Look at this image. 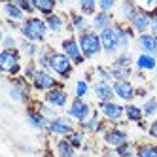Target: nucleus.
Instances as JSON below:
<instances>
[{
  "label": "nucleus",
  "instance_id": "41",
  "mask_svg": "<svg viewBox=\"0 0 157 157\" xmlns=\"http://www.w3.org/2000/svg\"><path fill=\"white\" fill-rule=\"evenodd\" d=\"M40 112H42V116L44 117H48L49 121L51 119H55V117H59V114H57V108H53V106H49V104H46V102H44V100H42V102H38V104H34Z\"/></svg>",
  "mask_w": 157,
  "mask_h": 157
},
{
  "label": "nucleus",
  "instance_id": "10",
  "mask_svg": "<svg viewBox=\"0 0 157 157\" xmlns=\"http://www.w3.org/2000/svg\"><path fill=\"white\" fill-rule=\"evenodd\" d=\"M98 112L102 116V119H106L112 125H117L121 117H125V104L116 102V100H112V102H98Z\"/></svg>",
  "mask_w": 157,
  "mask_h": 157
},
{
  "label": "nucleus",
  "instance_id": "22",
  "mask_svg": "<svg viewBox=\"0 0 157 157\" xmlns=\"http://www.w3.org/2000/svg\"><path fill=\"white\" fill-rule=\"evenodd\" d=\"M91 25H93V30L95 32H102L106 29H112L116 25V17L112 15V13H102V12H98L95 17H91Z\"/></svg>",
  "mask_w": 157,
  "mask_h": 157
},
{
  "label": "nucleus",
  "instance_id": "12",
  "mask_svg": "<svg viewBox=\"0 0 157 157\" xmlns=\"http://www.w3.org/2000/svg\"><path fill=\"white\" fill-rule=\"evenodd\" d=\"M116 34H117V44H119V53L123 51H129L131 44L136 40V32H134L127 23H123V21H116Z\"/></svg>",
  "mask_w": 157,
  "mask_h": 157
},
{
  "label": "nucleus",
  "instance_id": "8",
  "mask_svg": "<svg viewBox=\"0 0 157 157\" xmlns=\"http://www.w3.org/2000/svg\"><path fill=\"white\" fill-rule=\"evenodd\" d=\"M93 114V106L87 102L85 98H72L70 106L66 108V116L70 119H74L76 123H82L85 119H89Z\"/></svg>",
  "mask_w": 157,
  "mask_h": 157
},
{
  "label": "nucleus",
  "instance_id": "7",
  "mask_svg": "<svg viewBox=\"0 0 157 157\" xmlns=\"http://www.w3.org/2000/svg\"><path fill=\"white\" fill-rule=\"evenodd\" d=\"M61 51L74 63V66H82L87 61L83 57V53H82L80 44H78V36H66V38H63L61 40Z\"/></svg>",
  "mask_w": 157,
  "mask_h": 157
},
{
  "label": "nucleus",
  "instance_id": "35",
  "mask_svg": "<svg viewBox=\"0 0 157 157\" xmlns=\"http://www.w3.org/2000/svg\"><path fill=\"white\" fill-rule=\"evenodd\" d=\"M51 51H53V48H49V46H42L40 55L36 57V64H38L40 70H49V57H51Z\"/></svg>",
  "mask_w": 157,
  "mask_h": 157
},
{
  "label": "nucleus",
  "instance_id": "46",
  "mask_svg": "<svg viewBox=\"0 0 157 157\" xmlns=\"http://www.w3.org/2000/svg\"><path fill=\"white\" fill-rule=\"evenodd\" d=\"M150 17H151V27H150V32L153 36H157V10H153V12L150 13Z\"/></svg>",
  "mask_w": 157,
  "mask_h": 157
},
{
  "label": "nucleus",
  "instance_id": "24",
  "mask_svg": "<svg viewBox=\"0 0 157 157\" xmlns=\"http://www.w3.org/2000/svg\"><path fill=\"white\" fill-rule=\"evenodd\" d=\"M100 123H102V116H100V112H98V110H93L91 117L85 119V121H82V123H78V129L83 131L85 134H87V132L97 134V131H98V127H100Z\"/></svg>",
  "mask_w": 157,
  "mask_h": 157
},
{
  "label": "nucleus",
  "instance_id": "53",
  "mask_svg": "<svg viewBox=\"0 0 157 157\" xmlns=\"http://www.w3.org/2000/svg\"><path fill=\"white\" fill-rule=\"evenodd\" d=\"M155 40H157V36H155Z\"/></svg>",
  "mask_w": 157,
  "mask_h": 157
},
{
  "label": "nucleus",
  "instance_id": "15",
  "mask_svg": "<svg viewBox=\"0 0 157 157\" xmlns=\"http://www.w3.org/2000/svg\"><path fill=\"white\" fill-rule=\"evenodd\" d=\"M112 87H114L116 98H119L121 102H125V104H131L132 100L136 98V87H134V83L131 80H127V82H114Z\"/></svg>",
  "mask_w": 157,
  "mask_h": 157
},
{
  "label": "nucleus",
  "instance_id": "50",
  "mask_svg": "<svg viewBox=\"0 0 157 157\" xmlns=\"http://www.w3.org/2000/svg\"><path fill=\"white\" fill-rule=\"evenodd\" d=\"M136 97H142V98L146 97V89L144 87H136Z\"/></svg>",
  "mask_w": 157,
  "mask_h": 157
},
{
  "label": "nucleus",
  "instance_id": "19",
  "mask_svg": "<svg viewBox=\"0 0 157 157\" xmlns=\"http://www.w3.org/2000/svg\"><path fill=\"white\" fill-rule=\"evenodd\" d=\"M134 44H136V48H138L140 53H146V55H153V57H157V40H155V36L151 34V32L138 34L136 40H134Z\"/></svg>",
  "mask_w": 157,
  "mask_h": 157
},
{
  "label": "nucleus",
  "instance_id": "49",
  "mask_svg": "<svg viewBox=\"0 0 157 157\" xmlns=\"http://www.w3.org/2000/svg\"><path fill=\"white\" fill-rule=\"evenodd\" d=\"M136 127H138V129H142V131H146V132H148V127H150V123H146V119H142L140 123H136Z\"/></svg>",
  "mask_w": 157,
  "mask_h": 157
},
{
  "label": "nucleus",
  "instance_id": "9",
  "mask_svg": "<svg viewBox=\"0 0 157 157\" xmlns=\"http://www.w3.org/2000/svg\"><path fill=\"white\" fill-rule=\"evenodd\" d=\"M74 119H70L68 116H59L49 121L48 125V132L51 136H57V138H66L70 132L76 131V125H74Z\"/></svg>",
  "mask_w": 157,
  "mask_h": 157
},
{
  "label": "nucleus",
  "instance_id": "43",
  "mask_svg": "<svg viewBox=\"0 0 157 157\" xmlns=\"http://www.w3.org/2000/svg\"><path fill=\"white\" fill-rule=\"evenodd\" d=\"M13 2L23 10L27 17H32L36 13V8H34V2H32V0H13Z\"/></svg>",
  "mask_w": 157,
  "mask_h": 157
},
{
  "label": "nucleus",
  "instance_id": "38",
  "mask_svg": "<svg viewBox=\"0 0 157 157\" xmlns=\"http://www.w3.org/2000/svg\"><path fill=\"white\" fill-rule=\"evenodd\" d=\"M0 44H2V49H19V40L10 32L0 34Z\"/></svg>",
  "mask_w": 157,
  "mask_h": 157
},
{
  "label": "nucleus",
  "instance_id": "3",
  "mask_svg": "<svg viewBox=\"0 0 157 157\" xmlns=\"http://www.w3.org/2000/svg\"><path fill=\"white\" fill-rule=\"evenodd\" d=\"M0 70L10 78H17L23 72L19 49H2L0 51Z\"/></svg>",
  "mask_w": 157,
  "mask_h": 157
},
{
  "label": "nucleus",
  "instance_id": "47",
  "mask_svg": "<svg viewBox=\"0 0 157 157\" xmlns=\"http://www.w3.org/2000/svg\"><path fill=\"white\" fill-rule=\"evenodd\" d=\"M4 27H8L10 32H21V23H15V21H6L4 19Z\"/></svg>",
  "mask_w": 157,
  "mask_h": 157
},
{
  "label": "nucleus",
  "instance_id": "26",
  "mask_svg": "<svg viewBox=\"0 0 157 157\" xmlns=\"http://www.w3.org/2000/svg\"><path fill=\"white\" fill-rule=\"evenodd\" d=\"M117 10H119V19L117 21L129 23V21L132 19V15L138 12V4L132 2V0H123V2L117 4Z\"/></svg>",
  "mask_w": 157,
  "mask_h": 157
},
{
  "label": "nucleus",
  "instance_id": "45",
  "mask_svg": "<svg viewBox=\"0 0 157 157\" xmlns=\"http://www.w3.org/2000/svg\"><path fill=\"white\" fill-rule=\"evenodd\" d=\"M148 136H150L151 140H155V142H157V117H155L153 121H150V127H148Z\"/></svg>",
  "mask_w": 157,
  "mask_h": 157
},
{
  "label": "nucleus",
  "instance_id": "23",
  "mask_svg": "<svg viewBox=\"0 0 157 157\" xmlns=\"http://www.w3.org/2000/svg\"><path fill=\"white\" fill-rule=\"evenodd\" d=\"M134 68L140 70V72H155L157 70V57L146 55V53H138L134 57Z\"/></svg>",
  "mask_w": 157,
  "mask_h": 157
},
{
  "label": "nucleus",
  "instance_id": "51",
  "mask_svg": "<svg viewBox=\"0 0 157 157\" xmlns=\"http://www.w3.org/2000/svg\"><path fill=\"white\" fill-rule=\"evenodd\" d=\"M129 157H138V155H136V153H132V155H129Z\"/></svg>",
  "mask_w": 157,
  "mask_h": 157
},
{
  "label": "nucleus",
  "instance_id": "20",
  "mask_svg": "<svg viewBox=\"0 0 157 157\" xmlns=\"http://www.w3.org/2000/svg\"><path fill=\"white\" fill-rule=\"evenodd\" d=\"M91 89H93V93H95V97H97L98 102H112V100H116V93H114L112 83L95 82Z\"/></svg>",
  "mask_w": 157,
  "mask_h": 157
},
{
  "label": "nucleus",
  "instance_id": "42",
  "mask_svg": "<svg viewBox=\"0 0 157 157\" xmlns=\"http://www.w3.org/2000/svg\"><path fill=\"white\" fill-rule=\"evenodd\" d=\"M116 153H117V157H129L132 153H136V144L129 140L127 144H123V146H119V148H116Z\"/></svg>",
  "mask_w": 157,
  "mask_h": 157
},
{
  "label": "nucleus",
  "instance_id": "39",
  "mask_svg": "<svg viewBox=\"0 0 157 157\" xmlns=\"http://www.w3.org/2000/svg\"><path fill=\"white\" fill-rule=\"evenodd\" d=\"M89 89H91V85H89V82H85L83 78L82 80H78L74 83V98H85Z\"/></svg>",
  "mask_w": 157,
  "mask_h": 157
},
{
  "label": "nucleus",
  "instance_id": "29",
  "mask_svg": "<svg viewBox=\"0 0 157 157\" xmlns=\"http://www.w3.org/2000/svg\"><path fill=\"white\" fill-rule=\"evenodd\" d=\"M110 66H112V68H131V66H134V57L131 55V51L117 53Z\"/></svg>",
  "mask_w": 157,
  "mask_h": 157
},
{
  "label": "nucleus",
  "instance_id": "44",
  "mask_svg": "<svg viewBox=\"0 0 157 157\" xmlns=\"http://www.w3.org/2000/svg\"><path fill=\"white\" fill-rule=\"evenodd\" d=\"M97 4H98V12H102V13H112L117 8V4L114 0H98Z\"/></svg>",
  "mask_w": 157,
  "mask_h": 157
},
{
  "label": "nucleus",
  "instance_id": "37",
  "mask_svg": "<svg viewBox=\"0 0 157 157\" xmlns=\"http://www.w3.org/2000/svg\"><path fill=\"white\" fill-rule=\"evenodd\" d=\"M66 140H68L76 150H82L83 146H85V132L80 131V129H76L74 132H70L68 136H66Z\"/></svg>",
  "mask_w": 157,
  "mask_h": 157
},
{
  "label": "nucleus",
  "instance_id": "30",
  "mask_svg": "<svg viewBox=\"0 0 157 157\" xmlns=\"http://www.w3.org/2000/svg\"><path fill=\"white\" fill-rule=\"evenodd\" d=\"M32 2H34L36 12L42 13L44 17L57 13V12H55V10H57V2H55V0H32Z\"/></svg>",
  "mask_w": 157,
  "mask_h": 157
},
{
  "label": "nucleus",
  "instance_id": "16",
  "mask_svg": "<svg viewBox=\"0 0 157 157\" xmlns=\"http://www.w3.org/2000/svg\"><path fill=\"white\" fill-rule=\"evenodd\" d=\"M134 32H136V36L138 34H146V32H150V27H151V17L150 13L146 12V10H142L138 6V12L132 15V19L127 23Z\"/></svg>",
  "mask_w": 157,
  "mask_h": 157
},
{
  "label": "nucleus",
  "instance_id": "52",
  "mask_svg": "<svg viewBox=\"0 0 157 157\" xmlns=\"http://www.w3.org/2000/svg\"><path fill=\"white\" fill-rule=\"evenodd\" d=\"M155 78H157V70H155Z\"/></svg>",
  "mask_w": 157,
  "mask_h": 157
},
{
  "label": "nucleus",
  "instance_id": "18",
  "mask_svg": "<svg viewBox=\"0 0 157 157\" xmlns=\"http://www.w3.org/2000/svg\"><path fill=\"white\" fill-rule=\"evenodd\" d=\"M68 23L74 27L76 36L85 34V32H91V30H93L91 19L85 17V15H83V13H80V12H70V13H68Z\"/></svg>",
  "mask_w": 157,
  "mask_h": 157
},
{
  "label": "nucleus",
  "instance_id": "31",
  "mask_svg": "<svg viewBox=\"0 0 157 157\" xmlns=\"http://www.w3.org/2000/svg\"><path fill=\"white\" fill-rule=\"evenodd\" d=\"M125 119H127L129 123H140V121L144 119L142 106H136L134 102L125 104Z\"/></svg>",
  "mask_w": 157,
  "mask_h": 157
},
{
  "label": "nucleus",
  "instance_id": "25",
  "mask_svg": "<svg viewBox=\"0 0 157 157\" xmlns=\"http://www.w3.org/2000/svg\"><path fill=\"white\" fill-rule=\"evenodd\" d=\"M53 151H55V157H76V153H78V150L66 138H57L55 140Z\"/></svg>",
  "mask_w": 157,
  "mask_h": 157
},
{
  "label": "nucleus",
  "instance_id": "2",
  "mask_svg": "<svg viewBox=\"0 0 157 157\" xmlns=\"http://www.w3.org/2000/svg\"><path fill=\"white\" fill-rule=\"evenodd\" d=\"M49 72H53L59 80L66 82V80H70L72 74H74V63L66 57L63 51L53 49L51 57H49Z\"/></svg>",
  "mask_w": 157,
  "mask_h": 157
},
{
  "label": "nucleus",
  "instance_id": "33",
  "mask_svg": "<svg viewBox=\"0 0 157 157\" xmlns=\"http://www.w3.org/2000/svg\"><path fill=\"white\" fill-rule=\"evenodd\" d=\"M78 10H80V13H83L85 17H95L98 13V4L95 0H80V2H78Z\"/></svg>",
  "mask_w": 157,
  "mask_h": 157
},
{
  "label": "nucleus",
  "instance_id": "14",
  "mask_svg": "<svg viewBox=\"0 0 157 157\" xmlns=\"http://www.w3.org/2000/svg\"><path fill=\"white\" fill-rule=\"evenodd\" d=\"M100 44H102V53H106L108 57H116L119 53V44H117V34H116V29H106L100 32Z\"/></svg>",
  "mask_w": 157,
  "mask_h": 157
},
{
  "label": "nucleus",
  "instance_id": "4",
  "mask_svg": "<svg viewBox=\"0 0 157 157\" xmlns=\"http://www.w3.org/2000/svg\"><path fill=\"white\" fill-rule=\"evenodd\" d=\"M30 82H27L23 76H17V78H10V89H8V95L10 98L17 104H29L30 102Z\"/></svg>",
  "mask_w": 157,
  "mask_h": 157
},
{
  "label": "nucleus",
  "instance_id": "48",
  "mask_svg": "<svg viewBox=\"0 0 157 157\" xmlns=\"http://www.w3.org/2000/svg\"><path fill=\"white\" fill-rule=\"evenodd\" d=\"M100 157H117L116 150H112V148H104L102 153H100Z\"/></svg>",
  "mask_w": 157,
  "mask_h": 157
},
{
  "label": "nucleus",
  "instance_id": "36",
  "mask_svg": "<svg viewBox=\"0 0 157 157\" xmlns=\"http://www.w3.org/2000/svg\"><path fill=\"white\" fill-rule=\"evenodd\" d=\"M95 76H97V82L114 83V76H112V68H110V66H104V64L95 66Z\"/></svg>",
  "mask_w": 157,
  "mask_h": 157
},
{
  "label": "nucleus",
  "instance_id": "34",
  "mask_svg": "<svg viewBox=\"0 0 157 157\" xmlns=\"http://www.w3.org/2000/svg\"><path fill=\"white\" fill-rule=\"evenodd\" d=\"M138 157H157V142H142L136 144Z\"/></svg>",
  "mask_w": 157,
  "mask_h": 157
},
{
  "label": "nucleus",
  "instance_id": "6",
  "mask_svg": "<svg viewBox=\"0 0 157 157\" xmlns=\"http://www.w3.org/2000/svg\"><path fill=\"white\" fill-rule=\"evenodd\" d=\"M32 89L38 93H44L46 95L48 91H53V89H57V87H63L61 80L57 76H55L53 72L49 70H38V74L34 76V80H32Z\"/></svg>",
  "mask_w": 157,
  "mask_h": 157
},
{
  "label": "nucleus",
  "instance_id": "32",
  "mask_svg": "<svg viewBox=\"0 0 157 157\" xmlns=\"http://www.w3.org/2000/svg\"><path fill=\"white\" fill-rule=\"evenodd\" d=\"M142 114H144V119H155L157 117V97H150L144 100L142 104Z\"/></svg>",
  "mask_w": 157,
  "mask_h": 157
},
{
  "label": "nucleus",
  "instance_id": "11",
  "mask_svg": "<svg viewBox=\"0 0 157 157\" xmlns=\"http://www.w3.org/2000/svg\"><path fill=\"white\" fill-rule=\"evenodd\" d=\"M102 142H104L106 148L116 150V148H119V146H123V144L129 142V132L125 129H121V127L112 125V127H108L102 132Z\"/></svg>",
  "mask_w": 157,
  "mask_h": 157
},
{
  "label": "nucleus",
  "instance_id": "1",
  "mask_svg": "<svg viewBox=\"0 0 157 157\" xmlns=\"http://www.w3.org/2000/svg\"><path fill=\"white\" fill-rule=\"evenodd\" d=\"M48 32H49V29L46 25V19L38 17V15H32V17H27V21L21 25L19 34L23 36V40L34 42V44H44L48 38Z\"/></svg>",
  "mask_w": 157,
  "mask_h": 157
},
{
  "label": "nucleus",
  "instance_id": "13",
  "mask_svg": "<svg viewBox=\"0 0 157 157\" xmlns=\"http://www.w3.org/2000/svg\"><path fill=\"white\" fill-rule=\"evenodd\" d=\"M44 102L57 108V110H64L70 106V97H68V91L64 87H57L53 91H48L44 95Z\"/></svg>",
  "mask_w": 157,
  "mask_h": 157
},
{
  "label": "nucleus",
  "instance_id": "40",
  "mask_svg": "<svg viewBox=\"0 0 157 157\" xmlns=\"http://www.w3.org/2000/svg\"><path fill=\"white\" fill-rule=\"evenodd\" d=\"M38 70H40V68H38L36 61H29V63L23 66V74H21V76H23L27 82H30V83H32V80H34V76L38 74Z\"/></svg>",
  "mask_w": 157,
  "mask_h": 157
},
{
  "label": "nucleus",
  "instance_id": "5",
  "mask_svg": "<svg viewBox=\"0 0 157 157\" xmlns=\"http://www.w3.org/2000/svg\"><path fill=\"white\" fill-rule=\"evenodd\" d=\"M78 44L82 48V53L87 61L97 59L100 53H102V44H100V36L98 32L91 30V32H85V34L78 36Z\"/></svg>",
  "mask_w": 157,
  "mask_h": 157
},
{
  "label": "nucleus",
  "instance_id": "21",
  "mask_svg": "<svg viewBox=\"0 0 157 157\" xmlns=\"http://www.w3.org/2000/svg\"><path fill=\"white\" fill-rule=\"evenodd\" d=\"M2 13H4V19L6 21H15V23H21V25L27 21L25 12L15 2H4L2 4Z\"/></svg>",
  "mask_w": 157,
  "mask_h": 157
},
{
  "label": "nucleus",
  "instance_id": "27",
  "mask_svg": "<svg viewBox=\"0 0 157 157\" xmlns=\"http://www.w3.org/2000/svg\"><path fill=\"white\" fill-rule=\"evenodd\" d=\"M40 49H42L40 44L29 42V40H23V38L19 40V51H21V55H25L29 61H36V57L40 55Z\"/></svg>",
  "mask_w": 157,
  "mask_h": 157
},
{
  "label": "nucleus",
  "instance_id": "28",
  "mask_svg": "<svg viewBox=\"0 0 157 157\" xmlns=\"http://www.w3.org/2000/svg\"><path fill=\"white\" fill-rule=\"evenodd\" d=\"M44 19H46V25H48L49 32H53V34H59V32L66 30V23H68V21L64 19V15L53 13V15H48V17H44Z\"/></svg>",
  "mask_w": 157,
  "mask_h": 157
},
{
  "label": "nucleus",
  "instance_id": "17",
  "mask_svg": "<svg viewBox=\"0 0 157 157\" xmlns=\"http://www.w3.org/2000/svg\"><path fill=\"white\" fill-rule=\"evenodd\" d=\"M25 116H27L29 125L34 129V131H38V132L46 131V132H48L49 119H48V117H44V116H42V112H40L36 106H29V108H27V112H25Z\"/></svg>",
  "mask_w": 157,
  "mask_h": 157
}]
</instances>
